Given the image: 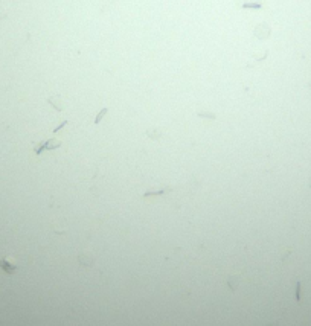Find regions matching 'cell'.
Wrapping results in <instances>:
<instances>
[{"instance_id":"obj_1","label":"cell","mask_w":311,"mask_h":326,"mask_svg":"<svg viewBox=\"0 0 311 326\" xmlns=\"http://www.w3.org/2000/svg\"><path fill=\"white\" fill-rule=\"evenodd\" d=\"M0 268H2L6 274H12V273L18 268V265L15 264V261H14L12 258L5 256V258H2V259H0Z\"/></svg>"},{"instance_id":"obj_2","label":"cell","mask_w":311,"mask_h":326,"mask_svg":"<svg viewBox=\"0 0 311 326\" xmlns=\"http://www.w3.org/2000/svg\"><path fill=\"white\" fill-rule=\"evenodd\" d=\"M78 261L83 267H93L95 265V256L89 253V251H84L81 254H78Z\"/></svg>"},{"instance_id":"obj_3","label":"cell","mask_w":311,"mask_h":326,"mask_svg":"<svg viewBox=\"0 0 311 326\" xmlns=\"http://www.w3.org/2000/svg\"><path fill=\"white\" fill-rule=\"evenodd\" d=\"M261 6L262 5L259 2H246V3L241 5L243 9H261Z\"/></svg>"},{"instance_id":"obj_4","label":"cell","mask_w":311,"mask_h":326,"mask_svg":"<svg viewBox=\"0 0 311 326\" xmlns=\"http://www.w3.org/2000/svg\"><path fill=\"white\" fill-rule=\"evenodd\" d=\"M107 111H108L107 108H102V110L98 113V116H96V119H95V123H99V122H101V119H102V118L107 114Z\"/></svg>"},{"instance_id":"obj_5","label":"cell","mask_w":311,"mask_h":326,"mask_svg":"<svg viewBox=\"0 0 311 326\" xmlns=\"http://www.w3.org/2000/svg\"><path fill=\"white\" fill-rule=\"evenodd\" d=\"M296 300H301V282L296 284Z\"/></svg>"},{"instance_id":"obj_6","label":"cell","mask_w":311,"mask_h":326,"mask_svg":"<svg viewBox=\"0 0 311 326\" xmlns=\"http://www.w3.org/2000/svg\"><path fill=\"white\" fill-rule=\"evenodd\" d=\"M64 125H67V121H64V122L61 123V125H58V126H56V128L53 130V133H58V131H60V130H61V128H63Z\"/></svg>"}]
</instances>
